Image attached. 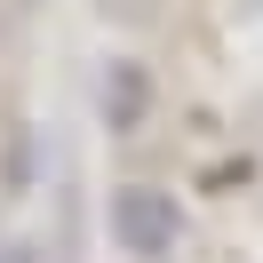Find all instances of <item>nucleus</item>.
Wrapping results in <instances>:
<instances>
[{
    "label": "nucleus",
    "mask_w": 263,
    "mask_h": 263,
    "mask_svg": "<svg viewBox=\"0 0 263 263\" xmlns=\"http://www.w3.org/2000/svg\"><path fill=\"white\" fill-rule=\"evenodd\" d=\"M0 263H32V247H24V239H0Z\"/></svg>",
    "instance_id": "obj_2"
},
{
    "label": "nucleus",
    "mask_w": 263,
    "mask_h": 263,
    "mask_svg": "<svg viewBox=\"0 0 263 263\" xmlns=\"http://www.w3.org/2000/svg\"><path fill=\"white\" fill-rule=\"evenodd\" d=\"M112 231H120V247H128V255H167V247H176V231H183V215H176V199H167V192L128 183V192L112 199Z\"/></svg>",
    "instance_id": "obj_1"
}]
</instances>
